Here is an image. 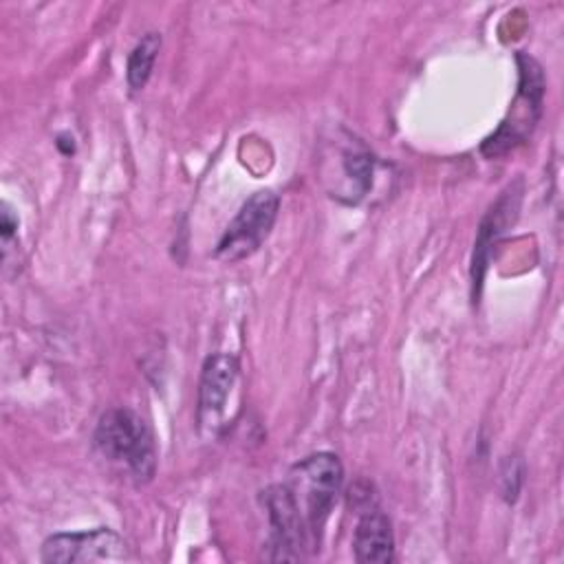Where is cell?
Listing matches in <instances>:
<instances>
[{"instance_id":"6da1fadb","label":"cell","mask_w":564,"mask_h":564,"mask_svg":"<svg viewBox=\"0 0 564 564\" xmlns=\"http://www.w3.org/2000/svg\"><path fill=\"white\" fill-rule=\"evenodd\" d=\"M344 482V469L335 454L317 452L300 463H295L289 471L286 489L297 509V516L304 524L311 549H319V538L324 524L335 507L337 494Z\"/></svg>"},{"instance_id":"7a4b0ae2","label":"cell","mask_w":564,"mask_h":564,"mask_svg":"<svg viewBox=\"0 0 564 564\" xmlns=\"http://www.w3.org/2000/svg\"><path fill=\"white\" fill-rule=\"evenodd\" d=\"M97 449L128 467L137 480H150L156 469V447L148 423L128 408H112L101 414L95 430Z\"/></svg>"},{"instance_id":"3957f363","label":"cell","mask_w":564,"mask_h":564,"mask_svg":"<svg viewBox=\"0 0 564 564\" xmlns=\"http://www.w3.org/2000/svg\"><path fill=\"white\" fill-rule=\"evenodd\" d=\"M518 68H520V84L516 99L509 108L507 119L500 128L485 139L482 154L498 156L513 150L522 143L535 128L542 115V99H544V75L538 62L524 53H518Z\"/></svg>"},{"instance_id":"277c9868","label":"cell","mask_w":564,"mask_h":564,"mask_svg":"<svg viewBox=\"0 0 564 564\" xmlns=\"http://www.w3.org/2000/svg\"><path fill=\"white\" fill-rule=\"evenodd\" d=\"M278 205L280 200L271 189L251 194L218 240L216 256L225 262H238L251 256L267 240L278 216Z\"/></svg>"},{"instance_id":"5b68a950","label":"cell","mask_w":564,"mask_h":564,"mask_svg":"<svg viewBox=\"0 0 564 564\" xmlns=\"http://www.w3.org/2000/svg\"><path fill=\"white\" fill-rule=\"evenodd\" d=\"M128 546L121 535L110 529L55 533L42 544V562L48 564H88V562H123Z\"/></svg>"},{"instance_id":"8992f818","label":"cell","mask_w":564,"mask_h":564,"mask_svg":"<svg viewBox=\"0 0 564 564\" xmlns=\"http://www.w3.org/2000/svg\"><path fill=\"white\" fill-rule=\"evenodd\" d=\"M238 383V361L227 352H216L207 357L200 375L198 386V425L207 432H218L225 414L227 403L234 397Z\"/></svg>"},{"instance_id":"52a82bcc","label":"cell","mask_w":564,"mask_h":564,"mask_svg":"<svg viewBox=\"0 0 564 564\" xmlns=\"http://www.w3.org/2000/svg\"><path fill=\"white\" fill-rule=\"evenodd\" d=\"M355 560L361 564H388L394 557V535L390 520L379 509L361 513L352 535Z\"/></svg>"},{"instance_id":"ba28073f","label":"cell","mask_w":564,"mask_h":564,"mask_svg":"<svg viewBox=\"0 0 564 564\" xmlns=\"http://www.w3.org/2000/svg\"><path fill=\"white\" fill-rule=\"evenodd\" d=\"M518 200L520 194L513 192L511 187L498 198V203L489 209V214L482 218L480 231H478V240H476V249H474V260H471V282H474V293L476 289H480L482 284V275H485V267L489 260V247L498 240V236L513 223L516 214H518Z\"/></svg>"},{"instance_id":"9c48e42d","label":"cell","mask_w":564,"mask_h":564,"mask_svg":"<svg viewBox=\"0 0 564 564\" xmlns=\"http://www.w3.org/2000/svg\"><path fill=\"white\" fill-rule=\"evenodd\" d=\"M159 48H161V35L159 33H145L134 44V48L130 51L126 77H128V86L132 90H141L148 84Z\"/></svg>"},{"instance_id":"30bf717a","label":"cell","mask_w":564,"mask_h":564,"mask_svg":"<svg viewBox=\"0 0 564 564\" xmlns=\"http://www.w3.org/2000/svg\"><path fill=\"white\" fill-rule=\"evenodd\" d=\"M522 474H524L522 460L509 456L502 467V496L507 502H513L518 498V491L522 485Z\"/></svg>"},{"instance_id":"8fae6325","label":"cell","mask_w":564,"mask_h":564,"mask_svg":"<svg viewBox=\"0 0 564 564\" xmlns=\"http://www.w3.org/2000/svg\"><path fill=\"white\" fill-rule=\"evenodd\" d=\"M0 229H2L4 242H7V240L15 234V229H18V218H13V214L9 212L7 205H2V225H0Z\"/></svg>"}]
</instances>
